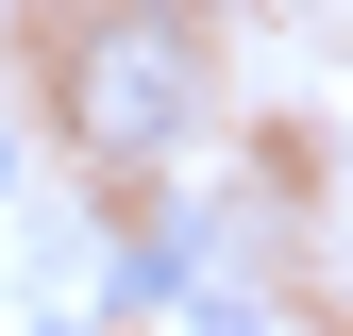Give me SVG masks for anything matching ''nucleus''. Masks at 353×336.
I'll return each mask as SVG.
<instances>
[{"label": "nucleus", "mask_w": 353, "mask_h": 336, "mask_svg": "<svg viewBox=\"0 0 353 336\" xmlns=\"http://www.w3.org/2000/svg\"><path fill=\"white\" fill-rule=\"evenodd\" d=\"M185 118H202V51H185L168 0H118L101 34H68V67H51V135L101 168V185L168 168V151H185Z\"/></svg>", "instance_id": "1"}, {"label": "nucleus", "mask_w": 353, "mask_h": 336, "mask_svg": "<svg viewBox=\"0 0 353 336\" xmlns=\"http://www.w3.org/2000/svg\"><path fill=\"white\" fill-rule=\"evenodd\" d=\"M0 219H17V118H0Z\"/></svg>", "instance_id": "2"}]
</instances>
